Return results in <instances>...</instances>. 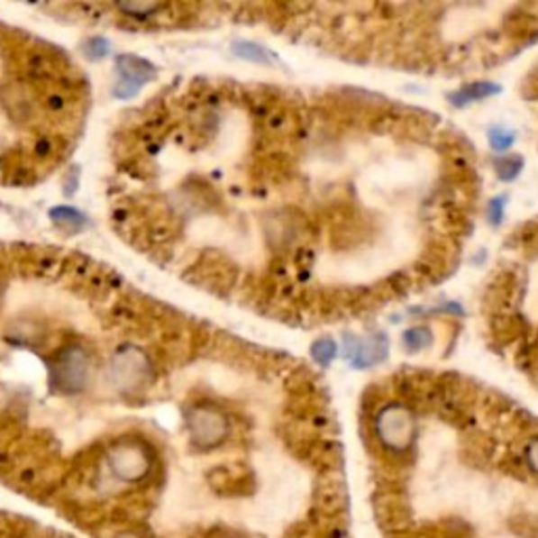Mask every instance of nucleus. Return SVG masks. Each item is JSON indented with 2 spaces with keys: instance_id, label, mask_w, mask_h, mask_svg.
Wrapping results in <instances>:
<instances>
[{
  "instance_id": "1",
  "label": "nucleus",
  "mask_w": 538,
  "mask_h": 538,
  "mask_svg": "<svg viewBox=\"0 0 538 538\" xmlns=\"http://www.w3.org/2000/svg\"><path fill=\"white\" fill-rule=\"evenodd\" d=\"M93 360L80 343H69L57 351L49 366L50 389L63 396L82 394L91 383Z\"/></svg>"
},
{
  "instance_id": "2",
  "label": "nucleus",
  "mask_w": 538,
  "mask_h": 538,
  "mask_svg": "<svg viewBox=\"0 0 538 538\" xmlns=\"http://www.w3.org/2000/svg\"><path fill=\"white\" fill-rule=\"evenodd\" d=\"M154 369L148 353L135 345H124L114 353L110 362V381L120 394L139 396L151 385Z\"/></svg>"
},
{
  "instance_id": "3",
  "label": "nucleus",
  "mask_w": 538,
  "mask_h": 538,
  "mask_svg": "<svg viewBox=\"0 0 538 538\" xmlns=\"http://www.w3.org/2000/svg\"><path fill=\"white\" fill-rule=\"evenodd\" d=\"M186 425L192 444L198 451H213L219 448L230 435V419L214 404L202 402L194 404L186 413Z\"/></svg>"
},
{
  "instance_id": "4",
  "label": "nucleus",
  "mask_w": 538,
  "mask_h": 538,
  "mask_svg": "<svg viewBox=\"0 0 538 538\" xmlns=\"http://www.w3.org/2000/svg\"><path fill=\"white\" fill-rule=\"evenodd\" d=\"M377 435L391 452H408L416 440V421L413 410L404 404H388L377 415Z\"/></svg>"
},
{
  "instance_id": "5",
  "label": "nucleus",
  "mask_w": 538,
  "mask_h": 538,
  "mask_svg": "<svg viewBox=\"0 0 538 538\" xmlns=\"http://www.w3.org/2000/svg\"><path fill=\"white\" fill-rule=\"evenodd\" d=\"M107 465L114 476L123 482H141L150 476L154 465L151 448L143 440H120L107 451Z\"/></svg>"
},
{
  "instance_id": "6",
  "label": "nucleus",
  "mask_w": 538,
  "mask_h": 538,
  "mask_svg": "<svg viewBox=\"0 0 538 538\" xmlns=\"http://www.w3.org/2000/svg\"><path fill=\"white\" fill-rule=\"evenodd\" d=\"M116 68L120 72V80L114 87V95L118 99L135 97L145 82H150L156 74L154 66L137 55H118Z\"/></svg>"
},
{
  "instance_id": "7",
  "label": "nucleus",
  "mask_w": 538,
  "mask_h": 538,
  "mask_svg": "<svg viewBox=\"0 0 538 538\" xmlns=\"http://www.w3.org/2000/svg\"><path fill=\"white\" fill-rule=\"evenodd\" d=\"M389 345L383 334L366 341H353L347 337V356L351 358L353 369H370L388 358Z\"/></svg>"
},
{
  "instance_id": "8",
  "label": "nucleus",
  "mask_w": 538,
  "mask_h": 538,
  "mask_svg": "<svg viewBox=\"0 0 538 538\" xmlns=\"http://www.w3.org/2000/svg\"><path fill=\"white\" fill-rule=\"evenodd\" d=\"M501 88L497 85H492V82H473V85H465L457 88V91L451 93V99L452 105L457 107H463V105H470L473 101H482L486 97H492V95H497Z\"/></svg>"
},
{
  "instance_id": "9",
  "label": "nucleus",
  "mask_w": 538,
  "mask_h": 538,
  "mask_svg": "<svg viewBox=\"0 0 538 538\" xmlns=\"http://www.w3.org/2000/svg\"><path fill=\"white\" fill-rule=\"evenodd\" d=\"M49 217L53 219L57 227H61L68 233H78L87 227V217L80 211H76L72 206H55L50 208Z\"/></svg>"
},
{
  "instance_id": "10",
  "label": "nucleus",
  "mask_w": 538,
  "mask_h": 538,
  "mask_svg": "<svg viewBox=\"0 0 538 538\" xmlns=\"http://www.w3.org/2000/svg\"><path fill=\"white\" fill-rule=\"evenodd\" d=\"M233 53L238 57H242L246 61H252V63H263V66H269L271 61H274V57H271L268 50H265L261 44L257 42H251V41H238L233 44Z\"/></svg>"
},
{
  "instance_id": "11",
  "label": "nucleus",
  "mask_w": 538,
  "mask_h": 538,
  "mask_svg": "<svg viewBox=\"0 0 538 538\" xmlns=\"http://www.w3.org/2000/svg\"><path fill=\"white\" fill-rule=\"evenodd\" d=\"M432 341H433L432 331H429L427 326H415L404 333V347H406L410 353L427 350V347L432 345Z\"/></svg>"
},
{
  "instance_id": "12",
  "label": "nucleus",
  "mask_w": 538,
  "mask_h": 538,
  "mask_svg": "<svg viewBox=\"0 0 538 538\" xmlns=\"http://www.w3.org/2000/svg\"><path fill=\"white\" fill-rule=\"evenodd\" d=\"M337 343H334V339L331 337H324V339H318L315 343L312 345V358L318 362L320 366H331L333 360L337 358Z\"/></svg>"
},
{
  "instance_id": "13",
  "label": "nucleus",
  "mask_w": 538,
  "mask_h": 538,
  "mask_svg": "<svg viewBox=\"0 0 538 538\" xmlns=\"http://www.w3.org/2000/svg\"><path fill=\"white\" fill-rule=\"evenodd\" d=\"M524 169V160L520 156H507L497 162V175L501 181H514Z\"/></svg>"
},
{
  "instance_id": "14",
  "label": "nucleus",
  "mask_w": 538,
  "mask_h": 538,
  "mask_svg": "<svg viewBox=\"0 0 538 538\" xmlns=\"http://www.w3.org/2000/svg\"><path fill=\"white\" fill-rule=\"evenodd\" d=\"M82 49H85L87 59L99 61L110 53V42H107V38L104 36H93V38H87L85 44H82Z\"/></svg>"
},
{
  "instance_id": "15",
  "label": "nucleus",
  "mask_w": 538,
  "mask_h": 538,
  "mask_svg": "<svg viewBox=\"0 0 538 538\" xmlns=\"http://www.w3.org/2000/svg\"><path fill=\"white\" fill-rule=\"evenodd\" d=\"M162 9V5L158 3H120L118 5V11L126 13L129 17H139V19H145L150 15H154V13H158Z\"/></svg>"
},
{
  "instance_id": "16",
  "label": "nucleus",
  "mask_w": 538,
  "mask_h": 538,
  "mask_svg": "<svg viewBox=\"0 0 538 538\" xmlns=\"http://www.w3.org/2000/svg\"><path fill=\"white\" fill-rule=\"evenodd\" d=\"M488 141L495 151H507L515 143V135L507 129H492L488 132Z\"/></svg>"
},
{
  "instance_id": "17",
  "label": "nucleus",
  "mask_w": 538,
  "mask_h": 538,
  "mask_svg": "<svg viewBox=\"0 0 538 538\" xmlns=\"http://www.w3.org/2000/svg\"><path fill=\"white\" fill-rule=\"evenodd\" d=\"M515 528L524 538H538V517H524L522 522H515Z\"/></svg>"
},
{
  "instance_id": "18",
  "label": "nucleus",
  "mask_w": 538,
  "mask_h": 538,
  "mask_svg": "<svg viewBox=\"0 0 538 538\" xmlns=\"http://www.w3.org/2000/svg\"><path fill=\"white\" fill-rule=\"evenodd\" d=\"M503 217H505V196H498V198L490 200L488 219H490V223L498 225L503 221Z\"/></svg>"
},
{
  "instance_id": "19",
  "label": "nucleus",
  "mask_w": 538,
  "mask_h": 538,
  "mask_svg": "<svg viewBox=\"0 0 538 538\" xmlns=\"http://www.w3.org/2000/svg\"><path fill=\"white\" fill-rule=\"evenodd\" d=\"M526 460L530 465V470H533L536 476H538V438H534L530 442L528 448H526Z\"/></svg>"
},
{
  "instance_id": "20",
  "label": "nucleus",
  "mask_w": 538,
  "mask_h": 538,
  "mask_svg": "<svg viewBox=\"0 0 538 538\" xmlns=\"http://www.w3.org/2000/svg\"><path fill=\"white\" fill-rule=\"evenodd\" d=\"M114 538H143V536L139 534V533H131V530H124V533H120V534H116Z\"/></svg>"
},
{
  "instance_id": "21",
  "label": "nucleus",
  "mask_w": 538,
  "mask_h": 538,
  "mask_svg": "<svg viewBox=\"0 0 538 538\" xmlns=\"http://www.w3.org/2000/svg\"><path fill=\"white\" fill-rule=\"evenodd\" d=\"M0 154H3V141H0Z\"/></svg>"
}]
</instances>
